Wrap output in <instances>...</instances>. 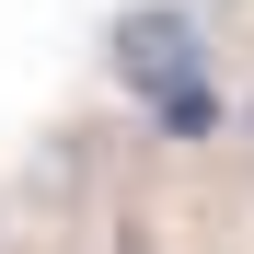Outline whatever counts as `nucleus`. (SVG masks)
Instances as JSON below:
<instances>
[{"mask_svg":"<svg viewBox=\"0 0 254 254\" xmlns=\"http://www.w3.org/2000/svg\"><path fill=\"white\" fill-rule=\"evenodd\" d=\"M150 116L174 127V139H208V127H220V93H208V69H196V81H174V93H150Z\"/></svg>","mask_w":254,"mask_h":254,"instance_id":"2","label":"nucleus"},{"mask_svg":"<svg viewBox=\"0 0 254 254\" xmlns=\"http://www.w3.org/2000/svg\"><path fill=\"white\" fill-rule=\"evenodd\" d=\"M116 81H127V93H174V81H196V12H185V0L116 12Z\"/></svg>","mask_w":254,"mask_h":254,"instance_id":"1","label":"nucleus"}]
</instances>
